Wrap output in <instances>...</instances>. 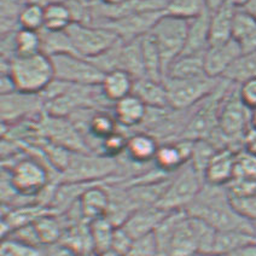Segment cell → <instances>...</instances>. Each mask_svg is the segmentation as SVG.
Returning a JSON list of instances; mask_svg holds the SVG:
<instances>
[{
    "instance_id": "obj_30",
    "label": "cell",
    "mask_w": 256,
    "mask_h": 256,
    "mask_svg": "<svg viewBox=\"0 0 256 256\" xmlns=\"http://www.w3.org/2000/svg\"><path fill=\"white\" fill-rule=\"evenodd\" d=\"M118 120L106 109H94L87 121L86 130L93 138L102 142L118 130Z\"/></svg>"
},
{
    "instance_id": "obj_28",
    "label": "cell",
    "mask_w": 256,
    "mask_h": 256,
    "mask_svg": "<svg viewBox=\"0 0 256 256\" xmlns=\"http://www.w3.org/2000/svg\"><path fill=\"white\" fill-rule=\"evenodd\" d=\"M140 39L133 42H124L121 51L120 69L132 75L134 80L145 78L144 58H142Z\"/></svg>"
},
{
    "instance_id": "obj_52",
    "label": "cell",
    "mask_w": 256,
    "mask_h": 256,
    "mask_svg": "<svg viewBox=\"0 0 256 256\" xmlns=\"http://www.w3.org/2000/svg\"><path fill=\"white\" fill-rule=\"evenodd\" d=\"M100 256H124V255L120 254V252H118L114 249H109V250H106V252H100Z\"/></svg>"
},
{
    "instance_id": "obj_21",
    "label": "cell",
    "mask_w": 256,
    "mask_h": 256,
    "mask_svg": "<svg viewBox=\"0 0 256 256\" xmlns=\"http://www.w3.org/2000/svg\"><path fill=\"white\" fill-rule=\"evenodd\" d=\"M112 108L118 126L124 128L142 126L146 118L148 106L133 93L116 102Z\"/></svg>"
},
{
    "instance_id": "obj_54",
    "label": "cell",
    "mask_w": 256,
    "mask_h": 256,
    "mask_svg": "<svg viewBox=\"0 0 256 256\" xmlns=\"http://www.w3.org/2000/svg\"><path fill=\"white\" fill-rule=\"evenodd\" d=\"M80 256H100V254L98 252H96V250H92V252H85V254H82Z\"/></svg>"
},
{
    "instance_id": "obj_43",
    "label": "cell",
    "mask_w": 256,
    "mask_h": 256,
    "mask_svg": "<svg viewBox=\"0 0 256 256\" xmlns=\"http://www.w3.org/2000/svg\"><path fill=\"white\" fill-rule=\"evenodd\" d=\"M128 256H160L158 243L155 234L134 240Z\"/></svg>"
},
{
    "instance_id": "obj_9",
    "label": "cell",
    "mask_w": 256,
    "mask_h": 256,
    "mask_svg": "<svg viewBox=\"0 0 256 256\" xmlns=\"http://www.w3.org/2000/svg\"><path fill=\"white\" fill-rule=\"evenodd\" d=\"M221 80L222 78H214L208 75L194 78H166L164 82L170 106L176 110H188L196 106L215 91Z\"/></svg>"
},
{
    "instance_id": "obj_35",
    "label": "cell",
    "mask_w": 256,
    "mask_h": 256,
    "mask_svg": "<svg viewBox=\"0 0 256 256\" xmlns=\"http://www.w3.org/2000/svg\"><path fill=\"white\" fill-rule=\"evenodd\" d=\"M72 23V17L64 2H54L45 8V26L48 30H66Z\"/></svg>"
},
{
    "instance_id": "obj_27",
    "label": "cell",
    "mask_w": 256,
    "mask_h": 256,
    "mask_svg": "<svg viewBox=\"0 0 256 256\" xmlns=\"http://www.w3.org/2000/svg\"><path fill=\"white\" fill-rule=\"evenodd\" d=\"M256 242L254 234L246 231H216L212 255L228 256L246 244Z\"/></svg>"
},
{
    "instance_id": "obj_40",
    "label": "cell",
    "mask_w": 256,
    "mask_h": 256,
    "mask_svg": "<svg viewBox=\"0 0 256 256\" xmlns=\"http://www.w3.org/2000/svg\"><path fill=\"white\" fill-rule=\"evenodd\" d=\"M0 256H42V246L21 242L14 238H2Z\"/></svg>"
},
{
    "instance_id": "obj_48",
    "label": "cell",
    "mask_w": 256,
    "mask_h": 256,
    "mask_svg": "<svg viewBox=\"0 0 256 256\" xmlns=\"http://www.w3.org/2000/svg\"><path fill=\"white\" fill-rule=\"evenodd\" d=\"M228 256H256V242L246 244Z\"/></svg>"
},
{
    "instance_id": "obj_14",
    "label": "cell",
    "mask_w": 256,
    "mask_h": 256,
    "mask_svg": "<svg viewBox=\"0 0 256 256\" xmlns=\"http://www.w3.org/2000/svg\"><path fill=\"white\" fill-rule=\"evenodd\" d=\"M164 14V10L142 11L114 21L100 23L97 27H103L114 32L118 39L124 42H133L148 36Z\"/></svg>"
},
{
    "instance_id": "obj_15",
    "label": "cell",
    "mask_w": 256,
    "mask_h": 256,
    "mask_svg": "<svg viewBox=\"0 0 256 256\" xmlns=\"http://www.w3.org/2000/svg\"><path fill=\"white\" fill-rule=\"evenodd\" d=\"M243 54L242 48L234 39L212 45L204 52L206 74L214 78H222L230 66Z\"/></svg>"
},
{
    "instance_id": "obj_56",
    "label": "cell",
    "mask_w": 256,
    "mask_h": 256,
    "mask_svg": "<svg viewBox=\"0 0 256 256\" xmlns=\"http://www.w3.org/2000/svg\"><path fill=\"white\" fill-rule=\"evenodd\" d=\"M90 2H97V0H90Z\"/></svg>"
},
{
    "instance_id": "obj_12",
    "label": "cell",
    "mask_w": 256,
    "mask_h": 256,
    "mask_svg": "<svg viewBox=\"0 0 256 256\" xmlns=\"http://www.w3.org/2000/svg\"><path fill=\"white\" fill-rule=\"evenodd\" d=\"M44 114L42 118L39 120V127L46 140L74 152H92L84 136L70 118L50 115L48 112Z\"/></svg>"
},
{
    "instance_id": "obj_18",
    "label": "cell",
    "mask_w": 256,
    "mask_h": 256,
    "mask_svg": "<svg viewBox=\"0 0 256 256\" xmlns=\"http://www.w3.org/2000/svg\"><path fill=\"white\" fill-rule=\"evenodd\" d=\"M237 151L225 148L216 151L204 172L206 182L226 186L234 178Z\"/></svg>"
},
{
    "instance_id": "obj_23",
    "label": "cell",
    "mask_w": 256,
    "mask_h": 256,
    "mask_svg": "<svg viewBox=\"0 0 256 256\" xmlns=\"http://www.w3.org/2000/svg\"><path fill=\"white\" fill-rule=\"evenodd\" d=\"M133 94L136 96L148 108L170 106L164 81H156L149 78H138L134 81Z\"/></svg>"
},
{
    "instance_id": "obj_47",
    "label": "cell",
    "mask_w": 256,
    "mask_h": 256,
    "mask_svg": "<svg viewBox=\"0 0 256 256\" xmlns=\"http://www.w3.org/2000/svg\"><path fill=\"white\" fill-rule=\"evenodd\" d=\"M0 93L2 96L10 94L14 91H17L16 84H14L12 76L10 74H2V80H0Z\"/></svg>"
},
{
    "instance_id": "obj_10",
    "label": "cell",
    "mask_w": 256,
    "mask_h": 256,
    "mask_svg": "<svg viewBox=\"0 0 256 256\" xmlns=\"http://www.w3.org/2000/svg\"><path fill=\"white\" fill-rule=\"evenodd\" d=\"M54 70V78L78 86L100 85L104 72L88 58L75 54H63L50 57Z\"/></svg>"
},
{
    "instance_id": "obj_5",
    "label": "cell",
    "mask_w": 256,
    "mask_h": 256,
    "mask_svg": "<svg viewBox=\"0 0 256 256\" xmlns=\"http://www.w3.org/2000/svg\"><path fill=\"white\" fill-rule=\"evenodd\" d=\"M250 126H252V110L243 103L240 96V85L231 82L221 100L219 130L228 140L232 150L234 142L246 138Z\"/></svg>"
},
{
    "instance_id": "obj_32",
    "label": "cell",
    "mask_w": 256,
    "mask_h": 256,
    "mask_svg": "<svg viewBox=\"0 0 256 256\" xmlns=\"http://www.w3.org/2000/svg\"><path fill=\"white\" fill-rule=\"evenodd\" d=\"M58 216L60 215L56 213H48L34 222V228H36L42 246L60 243L62 240L64 226Z\"/></svg>"
},
{
    "instance_id": "obj_42",
    "label": "cell",
    "mask_w": 256,
    "mask_h": 256,
    "mask_svg": "<svg viewBox=\"0 0 256 256\" xmlns=\"http://www.w3.org/2000/svg\"><path fill=\"white\" fill-rule=\"evenodd\" d=\"M231 197H246L256 194V178L252 176H234L226 185Z\"/></svg>"
},
{
    "instance_id": "obj_44",
    "label": "cell",
    "mask_w": 256,
    "mask_h": 256,
    "mask_svg": "<svg viewBox=\"0 0 256 256\" xmlns=\"http://www.w3.org/2000/svg\"><path fill=\"white\" fill-rule=\"evenodd\" d=\"M231 200L238 213L254 222L256 220V194L246 197H231Z\"/></svg>"
},
{
    "instance_id": "obj_46",
    "label": "cell",
    "mask_w": 256,
    "mask_h": 256,
    "mask_svg": "<svg viewBox=\"0 0 256 256\" xmlns=\"http://www.w3.org/2000/svg\"><path fill=\"white\" fill-rule=\"evenodd\" d=\"M240 96L250 110H256V76L240 84Z\"/></svg>"
},
{
    "instance_id": "obj_38",
    "label": "cell",
    "mask_w": 256,
    "mask_h": 256,
    "mask_svg": "<svg viewBox=\"0 0 256 256\" xmlns=\"http://www.w3.org/2000/svg\"><path fill=\"white\" fill-rule=\"evenodd\" d=\"M256 32V20L243 8H237L234 18L232 38L238 44L243 42Z\"/></svg>"
},
{
    "instance_id": "obj_49",
    "label": "cell",
    "mask_w": 256,
    "mask_h": 256,
    "mask_svg": "<svg viewBox=\"0 0 256 256\" xmlns=\"http://www.w3.org/2000/svg\"><path fill=\"white\" fill-rule=\"evenodd\" d=\"M206 2L208 10L210 12H213V11L218 10V8H220L221 6H224V5L230 2V0H206Z\"/></svg>"
},
{
    "instance_id": "obj_1",
    "label": "cell",
    "mask_w": 256,
    "mask_h": 256,
    "mask_svg": "<svg viewBox=\"0 0 256 256\" xmlns=\"http://www.w3.org/2000/svg\"><path fill=\"white\" fill-rule=\"evenodd\" d=\"M185 212L190 216L203 220L216 231L236 230L254 234L252 222L236 210L226 186L206 182Z\"/></svg>"
},
{
    "instance_id": "obj_37",
    "label": "cell",
    "mask_w": 256,
    "mask_h": 256,
    "mask_svg": "<svg viewBox=\"0 0 256 256\" xmlns=\"http://www.w3.org/2000/svg\"><path fill=\"white\" fill-rule=\"evenodd\" d=\"M17 57H27L42 52V36L40 32L20 28L16 32Z\"/></svg>"
},
{
    "instance_id": "obj_17",
    "label": "cell",
    "mask_w": 256,
    "mask_h": 256,
    "mask_svg": "<svg viewBox=\"0 0 256 256\" xmlns=\"http://www.w3.org/2000/svg\"><path fill=\"white\" fill-rule=\"evenodd\" d=\"M168 214L170 212H166L157 206L138 208L130 214L121 228L133 240H138L144 236L155 234L157 228Z\"/></svg>"
},
{
    "instance_id": "obj_55",
    "label": "cell",
    "mask_w": 256,
    "mask_h": 256,
    "mask_svg": "<svg viewBox=\"0 0 256 256\" xmlns=\"http://www.w3.org/2000/svg\"><path fill=\"white\" fill-rule=\"evenodd\" d=\"M252 228H254V236H255V240H256V220L252 222Z\"/></svg>"
},
{
    "instance_id": "obj_33",
    "label": "cell",
    "mask_w": 256,
    "mask_h": 256,
    "mask_svg": "<svg viewBox=\"0 0 256 256\" xmlns=\"http://www.w3.org/2000/svg\"><path fill=\"white\" fill-rule=\"evenodd\" d=\"M116 228L118 226H115L106 216L90 221V231H91L93 248L96 252H103L112 249Z\"/></svg>"
},
{
    "instance_id": "obj_16",
    "label": "cell",
    "mask_w": 256,
    "mask_h": 256,
    "mask_svg": "<svg viewBox=\"0 0 256 256\" xmlns=\"http://www.w3.org/2000/svg\"><path fill=\"white\" fill-rule=\"evenodd\" d=\"M194 140L178 139L174 142H166L160 144L155 157V166L167 174H173L188 162H190Z\"/></svg>"
},
{
    "instance_id": "obj_29",
    "label": "cell",
    "mask_w": 256,
    "mask_h": 256,
    "mask_svg": "<svg viewBox=\"0 0 256 256\" xmlns=\"http://www.w3.org/2000/svg\"><path fill=\"white\" fill-rule=\"evenodd\" d=\"M142 58H144V66H145V78H152L156 81L164 80V69L162 57L160 54L158 48H157L155 40L150 36H142Z\"/></svg>"
},
{
    "instance_id": "obj_7",
    "label": "cell",
    "mask_w": 256,
    "mask_h": 256,
    "mask_svg": "<svg viewBox=\"0 0 256 256\" xmlns=\"http://www.w3.org/2000/svg\"><path fill=\"white\" fill-rule=\"evenodd\" d=\"M188 22L190 20L164 14L154 26L150 36L155 40L160 54L164 62V75L167 69L176 58L182 54L188 39Z\"/></svg>"
},
{
    "instance_id": "obj_36",
    "label": "cell",
    "mask_w": 256,
    "mask_h": 256,
    "mask_svg": "<svg viewBox=\"0 0 256 256\" xmlns=\"http://www.w3.org/2000/svg\"><path fill=\"white\" fill-rule=\"evenodd\" d=\"M208 10L206 0H168L164 12L173 16L192 20Z\"/></svg>"
},
{
    "instance_id": "obj_24",
    "label": "cell",
    "mask_w": 256,
    "mask_h": 256,
    "mask_svg": "<svg viewBox=\"0 0 256 256\" xmlns=\"http://www.w3.org/2000/svg\"><path fill=\"white\" fill-rule=\"evenodd\" d=\"M237 8L228 2L212 12L210 16V46L224 44L232 38L234 18Z\"/></svg>"
},
{
    "instance_id": "obj_20",
    "label": "cell",
    "mask_w": 256,
    "mask_h": 256,
    "mask_svg": "<svg viewBox=\"0 0 256 256\" xmlns=\"http://www.w3.org/2000/svg\"><path fill=\"white\" fill-rule=\"evenodd\" d=\"M81 214L87 221L106 216L110 206V194L104 182L92 185L78 200Z\"/></svg>"
},
{
    "instance_id": "obj_39",
    "label": "cell",
    "mask_w": 256,
    "mask_h": 256,
    "mask_svg": "<svg viewBox=\"0 0 256 256\" xmlns=\"http://www.w3.org/2000/svg\"><path fill=\"white\" fill-rule=\"evenodd\" d=\"M18 21L20 27L23 29L40 32L45 26V8L34 4H24Z\"/></svg>"
},
{
    "instance_id": "obj_11",
    "label": "cell",
    "mask_w": 256,
    "mask_h": 256,
    "mask_svg": "<svg viewBox=\"0 0 256 256\" xmlns=\"http://www.w3.org/2000/svg\"><path fill=\"white\" fill-rule=\"evenodd\" d=\"M66 32L76 54L88 60L100 56L118 40L114 32L85 23H72Z\"/></svg>"
},
{
    "instance_id": "obj_25",
    "label": "cell",
    "mask_w": 256,
    "mask_h": 256,
    "mask_svg": "<svg viewBox=\"0 0 256 256\" xmlns=\"http://www.w3.org/2000/svg\"><path fill=\"white\" fill-rule=\"evenodd\" d=\"M134 78L127 72L121 70H112L106 72L104 75L103 81H102L100 87L106 97L115 104L122 98L132 94L133 87H134Z\"/></svg>"
},
{
    "instance_id": "obj_19",
    "label": "cell",
    "mask_w": 256,
    "mask_h": 256,
    "mask_svg": "<svg viewBox=\"0 0 256 256\" xmlns=\"http://www.w3.org/2000/svg\"><path fill=\"white\" fill-rule=\"evenodd\" d=\"M210 16L209 10L188 22V39L182 54H204L210 46Z\"/></svg>"
},
{
    "instance_id": "obj_2",
    "label": "cell",
    "mask_w": 256,
    "mask_h": 256,
    "mask_svg": "<svg viewBox=\"0 0 256 256\" xmlns=\"http://www.w3.org/2000/svg\"><path fill=\"white\" fill-rule=\"evenodd\" d=\"M118 162L112 157L93 152H72L68 167L60 174L62 182H118Z\"/></svg>"
},
{
    "instance_id": "obj_51",
    "label": "cell",
    "mask_w": 256,
    "mask_h": 256,
    "mask_svg": "<svg viewBox=\"0 0 256 256\" xmlns=\"http://www.w3.org/2000/svg\"><path fill=\"white\" fill-rule=\"evenodd\" d=\"M250 2V0H230L232 5H234L236 8H243L246 6V4Z\"/></svg>"
},
{
    "instance_id": "obj_31",
    "label": "cell",
    "mask_w": 256,
    "mask_h": 256,
    "mask_svg": "<svg viewBox=\"0 0 256 256\" xmlns=\"http://www.w3.org/2000/svg\"><path fill=\"white\" fill-rule=\"evenodd\" d=\"M42 36V52L48 57L63 54H75L72 44L66 30H48L42 28L40 30Z\"/></svg>"
},
{
    "instance_id": "obj_13",
    "label": "cell",
    "mask_w": 256,
    "mask_h": 256,
    "mask_svg": "<svg viewBox=\"0 0 256 256\" xmlns=\"http://www.w3.org/2000/svg\"><path fill=\"white\" fill-rule=\"evenodd\" d=\"M2 124L12 126L29 118L42 115L45 112V104L40 94L14 91L10 94L2 96L0 100Z\"/></svg>"
},
{
    "instance_id": "obj_57",
    "label": "cell",
    "mask_w": 256,
    "mask_h": 256,
    "mask_svg": "<svg viewBox=\"0 0 256 256\" xmlns=\"http://www.w3.org/2000/svg\"><path fill=\"white\" fill-rule=\"evenodd\" d=\"M22 2H24V4H26V0H22Z\"/></svg>"
},
{
    "instance_id": "obj_53",
    "label": "cell",
    "mask_w": 256,
    "mask_h": 256,
    "mask_svg": "<svg viewBox=\"0 0 256 256\" xmlns=\"http://www.w3.org/2000/svg\"><path fill=\"white\" fill-rule=\"evenodd\" d=\"M97 2H103V4H108V5H116V4H121V2H127V0H97Z\"/></svg>"
},
{
    "instance_id": "obj_26",
    "label": "cell",
    "mask_w": 256,
    "mask_h": 256,
    "mask_svg": "<svg viewBox=\"0 0 256 256\" xmlns=\"http://www.w3.org/2000/svg\"><path fill=\"white\" fill-rule=\"evenodd\" d=\"M204 75V54H182L170 64L164 78H194Z\"/></svg>"
},
{
    "instance_id": "obj_41",
    "label": "cell",
    "mask_w": 256,
    "mask_h": 256,
    "mask_svg": "<svg viewBox=\"0 0 256 256\" xmlns=\"http://www.w3.org/2000/svg\"><path fill=\"white\" fill-rule=\"evenodd\" d=\"M130 136L122 133L121 130H116L115 133L106 136L100 144V154L112 158L121 156L127 149V142Z\"/></svg>"
},
{
    "instance_id": "obj_45",
    "label": "cell",
    "mask_w": 256,
    "mask_h": 256,
    "mask_svg": "<svg viewBox=\"0 0 256 256\" xmlns=\"http://www.w3.org/2000/svg\"><path fill=\"white\" fill-rule=\"evenodd\" d=\"M133 242H134V240L121 226H118L115 230L114 238H112V249L116 250V252H120L122 255L128 256L130 248H132Z\"/></svg>"
},
{
    "instance_id": "obj_34",
    "label": "cell",
    "mask_w": 256,
    "mask_h": 256,
    "mask_svg": "<svg viewBox=\"0 0 256 256\" xmlns=\"http://www.w3.org/2000/svg\"><path fill=\"white\" fill-rule=\"evenodd\" d=\"M256 76V52L243 54L236 62L230 66L222 78L234 84H242L249 78Z\"/></svg>"
},
{
    "instance_id": "obj_3",
    "label": "cell",
    "mask_w": 256,
    "mask_h": 256,
    "mask_svg": "<svg viewBox=\"0 0 256 256\" xmlns=\"http://www.w3.org/2000/svg\"><path fill=\"white\" fill-rule=\"evenodd\" d=\"M17 91L40 94L54 80L51 58L42 52L27 57H16L10 63V72Z\"/></svg>"
},
{
    "instance_id": "obj_4",
    "label": "cell",
    "mask_w": 256,
    "mask_h": 256,
    "mask_svg": "<svg viewBox=\"0 0 256 256\" xmlns=\"http://www.w3.org/2000/svg\"><path fill=\"white\" fill-rule=\"evenodd\" d=\"M204 184V176L191 162H188L172 174L157 206L170 213L185 210L194 202Z\"/></svg>"
},
{
    "instance_id": "obj_8",
    "label": "cell",
    "mask_w": 256,
    "mask_h": 256,
    "mask_svg": "<svg viewBox=\"0 0 256 256\" xmlns=\"http://www.w3.org/2000/svg\"><path fill=\"white\" fill-rule=\"evenodd\" d=\"M14 188L27 198L39 196L50 185L48 168L38 158L30 156L21 157L11 166L2 167Z\"/></svg>"
},
{
    "instance_id": "obj_22",
    "label": "cell",
    "mask_w": 256,
    "mask_h": 256,
    "mask_svg": "<svg viewBox=\"0 0 256 256\" xmlns=\"http://www.w3.org/2000/svg\"><path fill=\"white\" fill-rule=\"evenodd\" d=\"M158 146V140L150 133L136 132L128 138L124 154L134 164H149L151 161H155Z\"/></svg>"
},
{
    "instance_id": "obj_50",
    "label": "cell",
    "mask_w": 256,
    "mask_h": 256,
    "mask_svg": "<svg viewBox=\"0 0 256 256\" xmlns=\"http://www.w3.org/2000/svg\"><path fill=\"white\" fill-rule=\"evenodd\" d=\"M243 8L256 20V0H250L246 6H243Z\"/></svg>"
},
{
    "instance_id": "obj_6",
    "label": "cell",
    "mask_w": 256,
    "mask_h": 256,
    "mask_svg": "<svg viewBox=\"0 0 256 256\" xmlns=\"http://www.w3.org/2000/svg\"><path fill=\"white\" fill-rule=\"evenodd\" d=\"M231 81L222 78L213 93L192 108L191 118L182 139L202 140L209 139L219 130L220 106Z\"/></svg>"
}]
</instances>
